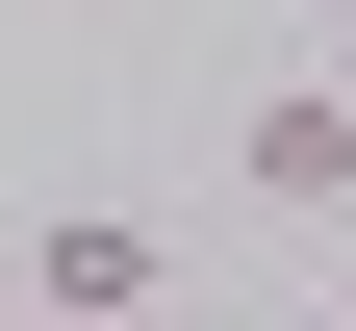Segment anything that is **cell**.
<instances>
[{
    "instance_id": "cell-1",
    "label": "cell",
    "mask_w": 356,
    "mask_h": 331,
    "mask_svg": "<svg viewBox=\"0 0 356 331\" xmlns=\"http://www.w3.org/2000/svg\"><path fill=\"white\" fill-rule=\"evenodd\" d=\"M229 178H254L280 229H331V204H356V77H280V102L229 128Z\"/></svg>"
},
{
    "instance_id": "cell-2",
    "label": "cell",
    "mask_w": 356,
    "mask_h": 331,
    "mask_svg": "<svg viewBox=\"0 0 356 331\" xmlns=\"http://www.w3.org/2000/svg\"><path fill=\"white\" fill-rule=\"evenodd\" d=\"M26 306H51V331H153V229H127V204H51V229H26Z\"/></svg>"
},
{
    "instance_id": "cell-3",
    "label": "cell",
    "mask_w": 356,
    "mask_h": 331,
    "mask_svg": "<svg viewBox=\"0 0 356 331\" xmlns=\"http://www.w3.org/2000/svg\"><path fill=\"white\" fill-rule=\"evenodd\" d=\"M331 52H356V0H331Z\"/></svg>"
},
{
    "instance_id": "cell-4",
    "label": "cell",
    "mask_w": 356,
    "mask_h": 331,
    "mask_svg": "<svg viewBox=\"0 0 356 331\" xmlns=\"http://www.w3.org/2000/svg\"><path fill=\"white\" fill-rule=\"evenodd\" d=\"M26 331H51V306H26Z\"/></svg>"
},
{
    "instance_id": "cell-5",
    "label": "cell",
    "mask_w": 356,
    "mask_h": 331,
    "mask_svg": "<svg viewBox=\"0 0 356 331\" xmlns=\"http://www.w3.org/2000/svg\"><path fill=\"white\" fill-rule=\"evenodd\" d=\"M331 331H356V306H331Z\"/></svg>"
}]
</instances>
